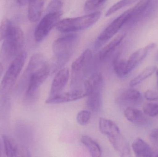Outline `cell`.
<instances>
[{"label":"cell","mask_w":158,"mask_h":157,"mask_svg":"<svg viewBox=\"0 0 158 157\" xmlns=\"http://www.w3.org/2000/svg\"><path fill=\"white\" fill-rule=\"evenodd\" d=\"M51 71L50 65L42 54L36 53L31 56L24 74L27 96L32 97L36 95Z\"/></svg>","instance_id":"obj_1"},{"label":"cell","mask_w":158,"mask_h":157,"mask_svg":"<svg viewBox=\"0 0 158 157\" xmlns=\"http://www.w3.org/2000/svg\"><path fill=\"white\" fill-rule=\"evenodd\" d=\"M81 142L87 148L91 156L100 157L102 155V150L98 143L90 136L83 135L81 139Z\"/></svg>","instance_id":"obj_20"},{"label":"cell","mask_w":158,"mask_h":157,"mask_svg":"<svg viewBox=\"0 0 158 157\" xmlns=\"http://www.w3.org/2000/svg\"><path fill=\"white\" fill-rule=\"evenodd\" d=\"M156 66L152 65V66H148L144 70H143L139 75L134 78L130 82V86L131 87L135 86L139 84L140 83L148 78L150 76L152 75L153 73L156 71Z\"/></svg>","instance_id":"obj_23"},{"label":"cell","mask_w":158,"mask_h":157,"mask_svg":"<svg viewBox=\"0 0 158 157\" xmlns=\"http://www.w3.org/2000/svg\"><path fill=\"white\" fill-rule=\"evenodd\" d=\"M69 77L68 68H62L58 71L52 83L49 97L55 96L63 92L68 82Z\"/></svg>","instance_id":"obj_12"},{"label":"cell","mask_w":158,"mask_h":157,"mask_svg":"<svg viewBox=\"0 0 158 157\" xmlns=\"http://www.w3.org/2000/svg\"><path fill=\"white\" fill-rule=\"evenodd\" d=\"M152 0H140L139 2L131 8V17L129 22L135 21L146 12L149 7Z\"/></svg>","instance_id":"obj_21"},{"label":"cell","mask_w":158,"mask_h":157,"mask_svg":"<svg viewBox=\"0 0 158 157\" xmlns=\"http://www.w3.org/2000/svg\"><path fill=\"white\" fill-rule=\"evenodd\" d=\"M156 75L157 76L158 78V69H157L156 71Z\"/></svg>","instance_id":"obj_36"},{"label":"cell","mask_w":158,"mask_h":157,"mask_svg":"<svg viewBox=\"0 0 158 157\" xmlns=\"http://www.w3.org/2000/svg\"><path fill=\"white\" fill-rule=\"evenodd\" d=\"M63 4L60 0H52L47 7V12L48 13H54L61 11Z\"/></svg>","instance_id":"obj_30"},{"label":"cell","mask_w":158,"mask_h":157,"mask_svg":"<svg viewBox=\"0 0 158 157\" xmlns=\"http://www.w3.org/2000/svg\"><path fill=\"white\" fill-rule=\"evenodd\" d=\"M124 115L129 121L135 124H144L147 121L143 112L132 107H128L124 110Z\"/></svg>","instance_id":"obj_19"},{"label":"cell","mask_w":158,"mask_h":157,"mask_svg":"<svg viewBox=\"0 0 158 157\" xmlns=\"http://www.w3.org/2000/svg\"><path fill=\"white\" fill-rule=\"evenodd\" d=\"M100 12H96L78 17L65 18L60 20L56 26L58 31L63 33L85 30L94 25L101 16Z\"/></svg>","instance_id":"obj_6"},{"label":"cell","mask_w":158,"mask_h":157,"mask_svg":"<svg viewBox=\"0 0 158 157\" xmlns=\"http://www.w3.org/2000/svg\"><path fill=\"white\" fill-rule=\"evenodd\" d=\"M145 114L150 117H156L158 115V103H148L144 106Z\"/></svg>","instance_id":"obj_28"},{"label":"cell","mask_w":158,"mask_h":157,"mask_svg":"<svg viewBox=\"0 0 158 157\" xmlns=\"http://www.w3.org/2000/svg\"><path fill=\"white\" fill-rule=\"evenodd\" d=\"M79 37L70 34L54 41L52 50L55 56L54 71H58L69 61L78 42Z\"/></svg>","instance_id":"obj_4"},{"label":"cell","mask_w":158,"mask_h":157,"mask_svg":"<svg viewBox=\"0 0 158 157\" xmlns=\"http://www.w3.org/2000/svg\"><path fill=\"white\" fill-rule=\"evenodd\" d=\"M156 58H157V60L158 61V53L157 54Z\"/></svg>","instance_id":"obj_38"},{"label":"cell","mask_w":158,"mask_h":157,"mask_svg":"<svg viewBox=\"0 0 158 157\" xmlns=\"http://www.w3.org/2000/svg\"><path fill=\"white\" fill-rule=\"evenodd\" d=\"M155 156L158 157V152L157 153L156 155H155Z\"/></svg>","instance_id":"obj_37"},{"label":"cell","mask_w":158,"mask_h":157,"mask_svg":"<svg viewBox=\"0 0 158 157\" xmlns=\"http://www.w3.org/2000/svg\"><path fill=\"white\" fill-rule=\"evenodd\" d=\"M0 50V63L6 64L21 52L24 44V34L20 27L14 25Z\"/></svg>","instance_id":"obj_3"},{"label":"cell","mask_w":158,"mask_h":157,"mask_svg":"<svg viewBox=\"0 0 158 157\" xmlns=\"http://www.w3.org/2000/svg\"><path fill=\"white\" fill-rule=\"evenodd\" d=\"M145 98L149 101H157L158 100V93L156 91L151 90H148L144 94Z\"/></svg>","instance_id":"obj_31"},{"label":"cell","mask_w":158,"mask_h":157,"mask_svg":"<svg viewBox=\"0 0 158 157\" xmlns=\"http://www.w3.org/2000/svg\"><path fill=\"white\" fill-rule=\"evenodd\" d=\"M156 45V43H151L145 47L136 50L132 53L126 61V74L130 73L137 65L143 60L152 51Z\"/></svg>","instance_id":"obj_10"},{"label":"cell","mask_w":158,"mask_h":157,"mask_svg":"<svg viewBox=\"0 0 158 157\" xmlns=\"http://www.w3.org/2000/svg\"><path fill=\"white\" fill-rule=\"evenodd\" d=\"M119 99L123 104L138 105L142 102L143 97L139 91L135 89H129L122 93Z\"/></svg>","instance_id":"obj_18"},{"label":"cell","mask_w":158,"mask_h":157,"mask_svg":"<svg viewBox=\"0 0 158 157\" xmlns=\"http://www.w3.org/2000/svg\"><path fill=\"white\" fill-rule=\"evenodd\" d=\"M157 85H158V80H157Z\"/></svg>","instance_id":"obj_39"},{"label":"cell","mask_w":158,"mask_h":157,"mask_svg":"<svg viewBox=\"0 0 158 157\" xmlns=\"http://www.w3.org/2000/svg\"><path fill=\"white\" fill-rule=\"evenodd\" d=\"M133 151L137 157H153L154 153L148 143L141 138H137L132 144Z\"/></svg>","instance_id":"obj_15"},{"label":"cell","mask_w":158,"mask_h":157,"mask_svg":"<svg viewBox=\"0 0 158 157\" xmlns=\"http://www.w3.org/2000/svg\"><path fill=\"white\" fill-rule=\"evenodd\" d=\"M27 53L22 51L12 61L0 84V97L5 96L14 87L26 62Z\"/></svg>","instance_id":"obj_5"},{"label":"cell","mask_w":158,"mask_h":157,"mask_svg":"<svg viewBox=\"0 0 158 157\" xmlns=\"http://www.w3.org/2000/svg\"><path fill=\"white\" fill-rule=\"evenodd\" d=\"M149 139L153 145L158 147V128L151 131L149 134Z\"/></svg>","instance_id":"obj_32"},{"label":"cell","mask_w":158,"mask_h":157,"mask_svg":"<svg viewBox=\"0 0 158 157\" xmlns=\"http://www.w3.org/2000/svg\"><path fill=\"white\" fill-rule=\"evenodd\" d=\"M131 17V8L125 11L115 19L98 37L99 42H105L114 37Z\"/></svg>","instance_id":"obj_9"},{"label":"cell","mask_w":158,"mask_h":157,"mask_svg":"<svg viewBox=\"0 0 158 157\" xmlns=\"http://www.w3.org/2000/svg\"><path fill=\"white\" fill-rule=\"evenodd\" d=\"M63 14L62 11L48 13L38 24L35 29L34 38L37 42L42 41L50 31L56 26Z\"/></svg>","instance_id":"obj_8"},{"label":"cell","mask_w":158,"mask_h":157,"mask_svg":"<svg viewBox=\"0 0 158 157\" xmlns=\"http://www.w3.org/2000/svg\"><path fill=\"white\" fill-rule=\"evenodd\" d=\"M106 0H87L84 6V10L92 11L98 8L103 5Z\"/></svg>","instance_id":"obj_29"},{"label":"cell","mask_w":158,"mask_h":157,"mask_svg":"<svg viewBox=\"0 0 158 157\" xmlns=\"http://www.w3.org/2000/svg\"><path fill=\"white\" fill-rule=\"evenodd\" d=\"M2 155V149H1V146H0V157Z\"/></svg>","instance_id":"obj_35"},{"label":"cell","mask_w":158,"mask_h":157,"mask_svg":"<svg viewBox=\"0 0 158 157\" xmlns=\"http://www.w3.org/2000/svg\"><path fill=\"white\" fill-rule=\"evenodd\" d=\"M44 5L43 0H33L29 2L27 16L31 22H36L40 19L43 10Z\"/></svg>","instance_id":"obj_16"},{"label":"cell","mask_w":158,"mask_h":157,"mask_svg":"<svg viewBox=\"0 0 158 157\" xmlns=\"http://www.w3.org/2000/svg\"><path fill=\"white\" fill-rule=\"evenodd\" d=\"M33 1V0H30V1Z\"/></svg>","instance_id":"obj_40"},{"label":"cell","mask_w":158,"mask_h":157,"mask_svg":"<svg viewBox=\"0 0 158 157\" xmlns=\"http://www.w3.org/2000/svg\"><path fill=\"white\" fill-rule=\"evenodd\" d=\"M103 84V77L100 73L93 74L85 81V92L86 96L90 94L101 92Z\"/></svg>","instance_id":"obj_14"},{"label":"cell","mask_w":158,"mask_h":157,"mask_svg":"<svg viewBox=\"0 0 158 157\" xmlns=\"http://www.w3.org/2000/svg\"><path fill=\"white\" fill-rule=\"evenodd\" d=\"M14 24L7 18H3L0 24V41L4 40L8 36Z\"/></svg>","instance_id":"obj_24"},{"label":"cell","mask_w":158,"mask_h":157,"mask_svg":"<svg viewBox=\"0 0 158 157\" xmlns=\"http://www.w3.org/2000/svg\"><path fill=\"white\" fill-rule=\"evenodd\" d=\"M98 128L100 132L106 135L114 149L121 156H131L129 144L121 133L119 128L113 121L105 118H100Z\"/></svg>","instance_id":"obj_2"},{"label":"cell","mask_w":158,"mask_h":157,"mask_svg":"<svg viewBox=\"0 0 158 157\" xmlns=\"http://www.w3.org/2000/svg\"><path fill=\"white\" fill-rule=\"evenodd\" d=\"M86 97V105L88 108L94 112L100 110L102 104L101 92L90 94Z\"/></svg>","instance_id":"obj_22"},{"label":"cell","mask_w":158,"mask_h":157,"mask_svg":"<svg viewBox=\"0 0 158 157\" xmlns=\"http://www.w3.org/2000/svg\"><path fill=\"white\" fill-rule=\"evenodd\" d=\"M3 72V65L1 63H0V78Z\"/></svg>","instance_id":"obj_34"},{"label":"cell","mask_w":158,"mask_h":157,"mask_svg":"<svg viewBox=\"0 0 158 157\" xmlns=\"http://www.w3.org/2000/svg\"><path fill=\"white\" fill-rule=\"evenodd\" d=\"M5 153L7 157L30 156L27 150L19 147L13 139L6 135L3 136Z\"/></svg>","instance_id":"obj_13"},{"label":"cell","mask_w":158,"mask_h":157,"mask_svg":"<svg viewBox=\"0 0 158 157\" xmlns=\"http://www.w3.org/2000/svg\"><path fill=\"white\" fill-rule=\"evenodd\" d=\"M93 53L89 49L85 50L74 61L71 66V86L73 89L81 84L89 70Z\"/></svg>","instance_id":"obj_7"},{"label":"cell","mask_w":158,"mask_h":157,"mask_svg":"<svg viewBox=\"0 0 158 157\" xmlns=\"http://www.w3.org/2000/svg\"><path fill=\"white\" fill-rule=\"evenodd\" d=\"M125 33H121L118 35L107 45L104 47L99 52V57L100 60L104 61L106 59L121 43L125 38Z\"/></svg>","instance_id":"obj_17"},{"label":"cell","mask_w":158,"mask_h":157,"mask_svg":"<svg viewBox=\"0 0 158 157\" xmlns=\"http://www.w3.org/2000/svg\"><path fill=\"white\" fill-rule=\"evenodd\" d=\"M91 118V112L89 111L84 110L78 112L77 116V120L80 125L85 126L88 124Z\"/></svg>","instance_id":"obj_27"},{"label":"cell","mask_w":158,"mask_h":157,"mask_svg":"<svg viewBox=\"0 0 158 157\" xmlns=\"http://www.w3.org/2000/svg\"><path fill=\"white\" fill-rule=\"evenodd\" d=\"M20 6H24L25 5L29 3L30 0H17Z\"/></svg>","instance_id":"obj_33"},{"label":"cell","mask_w":158,"mask_h":157,"mask_svg":"<svg viewBox=\"0 0 158 157\" xmlns=\"http://www.w3.org/2000/svg\"><path fill=\"white\" fill-rule=\"evenodd\" d=\"M86 96L85 92L81 89H73L71 91L60 93L55 96L49 97L46 100L47 104H61L74 101Z\"/></svg>","instance_id":"obj_11"},{"label":"cell","mask_w":158,"mask_h":157,"mask_svg":"<svg viewBox=\"0 0 158 157\" xmlns=\"http://www.w3.org/2000/svg\"><path fill=\"white\" fill-rule=\"evenodd\" d=\"M113 68L115 74L119 77H123L126 74V61L116 59L113 63Z\"/></svg>","instance_id":"obj_26"},{"label":"cell","mask_w":158,"mask_h":157,"mask_svg":"<svg viewBox=\"0 0 158 157\" xmlns=\"http://www.w3.org/2000/svg\"><path fill=\"white\" fill-rule=\"evenodd\" d=\"M138 0H120L118 2L113 5L107 11L106 14V17H109L123 7L134 3Z\"/></svg>","instance_id":"obj_25"}]
</instances>
